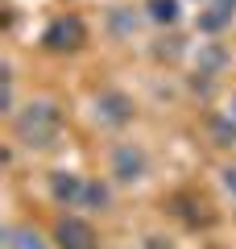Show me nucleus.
Listing matches in <instances>:
<instances>
[{
  "mask_svg": "<svg viewBox=\"0 0 236 249\" xmlns=\"http://www.w3.org/2000/svg\"><path fill=\"white\" fill-rule=\"evenodd\" d=\"M13 137L25 150H54L62 142V108L54 100H29L13 112Z\"/></svg>",
  "mask_w": 236,
  "mask_h": 249,
  "instance_id": "1",
  "label": "nucleus"
},
{
  "mask_svg": "<svg viewBox=\"0 0 236 249\" xmlns=\"http://www.w3.org/2000/svg\"><path fill=\"white\" fill-rule=\"evenodd\" d=\"M87 46V21L79 17V13H58V17L46 21L42 29V50L50 54H75Z\"/></svg>",
  "mask_w": 236,
  "mask_h": 249,
  "instance_id": "3",
  "label": "nucleus"
},
{
  "mask_svg": "<svg viewBox=\"0 0 236 249\" xmlns=\"http://www.w3.org/2000/svg\"><path fill=\"white\" fill-rule=\"evenodd\" d=\"M207 133H211V142H216V145H224V150H228V145H236V121L228 112H216L207 121Z\"/></svg>",
  "mask_w": 236,
  "mask_h": 249,
  "instance_id": "12",
  "label": "nucleus"
},
{
  "mask_svg": "<svg viewBox=\"0 0 236 249\" xmlns=\"http://www.w3.org/2000/svg\"><path fill=\"white\" fill-rule=\"evenodd\" d=\"M219 9H228V13H236V0H216Z\"/></svg>",
  "mask_w": 236,
  "mask_h": 249,
  "instance_id": "15",
  "label": "nucleus"
},
{
  "mask_svg": "<svg viewBox=\"0 0 236 249\" xmlns=\"http://www.w3.org/2000/svg\"><path fill=\"white\" fill-rule=\"evenodd\" d=\"M9 249H50V245H46V237L34 224H13L9 229Z\"/></svg>",
  "mask_w": 236,
  "mask_h": 249,
  "instance_id": "11",
  "label": "nucleus"
},
{
  "mask_svg": "<svg viewBox=\"0 0 236 249\" xmlns=\"http://www.w3.org/2000/svg\"><path fill=\"white\" fill-rule=\"evenodd\" d=\"M224 112H228V116L236 121V91H232V100H228V108H224Z\"/></svg>",
  "mask_w": 236,
  "mask_h": 249,
  "instance_id": "14",
  "label": "nucleus"
},
{
  "mask_svg": "<svg viewBox=\"0 0 236 249\" xmlns=\"http://www.w3.org/2000/svg\"><path fill=\"white\" fill-rule=\"evenodd\" d=\"M91 116H96L104 129H124V124H133V116H137V104H133L129 91L104 88V91H96V100H91Z\"/></svg>",
  "mask_w": 236,
  "mask_h": 249,
  "instance_id": "4",
  "label": "nucleus"
},
{
  "mask_svg": "<svg viewBox=\"0 0 236 249\" xmlns=\"http://www.w3.org/2000/svg\"><path fill=\"white\" fill-rule=\"evenodd\" d=\"M219 183H224V191L232 196V204H236V162H228V166L219 170Z\"/></svg>",
  "mask_w": 236,
  "mask_h": 249,
  "instance_id": "13",
  "label": "nucleus"
},
{
  "mask_svg": "<svg viewBox=\"0 0 236 249\" xmlns=\"http://www.w3.org/2000/svg\"><path fill=\"white\" fill-rule=\"evenodd\" d=\"M141 9H145V21H153V25H162V29H174L178 21L186 17L183 0H145Z\"/></svg>",
  "mask_w": 236,
  "mask_h": 249,
  "instance_id": "9",
  "label": "nucleus"
},
{
  "mask_svg": "<svg viewBox=\"0 0 236 249\" xmlns=\"http://www.w3.org/2000/svg\"><path fill=\"white\" fill-rule=\"evenodd\" d=\"M145 175H149L145 150L133 145V142H120V145L112 150V178H116V183H141Z\"/></svg>",
  "mask_w": 236,
  "mask_h": 249,
  "instance_id": "5",
  "label": "nucleus"
},
{
  "mask_svg": "<svg viewBox=\"0 0 236 249\" xmlns=\"http://www.w3.org/2000/svg\"><path fill=\"white\" fill-rule=\"evenodd\" d=\"M232 17H236V13L219 9L216 0H203V9H199V17H195V25H199V34L216 37V34H224V29L232 25Z\"/></svg>",
  "mask_w": 236,
  "mask_h": 249,
  "instance_id": "10",
  "label": "nucleus"
},
{
  "mask_svg": "<svg viewBox=\"0 0 236 249\" xmlns=\"http://www.w3.org/2000/svg\"><path fill=\"white\" fill-rule=\"evenodd\" d=\"M228 67V50L219 42H199V50H195V75H207V79H216V75H224Z\"/></svg>",
  "mask_w": 236,
  "mask_h": 249,
  "instance_id": "8",
  "label": "nucleus"
},
{
  "mask_svg": "<svg viewBox=\"0 0 236 249\" xmlns=\"http://www.w3.org/2000/svg\"><path fill=\"white\" fill-rule=\"evenodd\" d=\"M54 241H58V249H100V237H96V229H91V220H83L79 212H67L58 220Z\"/></svg>",
  "mask_w": 236,
  "mask_h": 249,
  "instance_id": "6",
  "label": "nucleus"
},
{
  "mask_svg": "<svg viewBox=\"0 0 236 249\" xmlns=\"http://www.w3.org/2000/svg\"><path fill=\"white\" fill-rule=\"evenodd\" d=\"M141 17H145V9H133V4H116V9H108V34H112L116 42H129V37L141 29Z\"/></svg>",
  "mask_w": 236,
  "mask_h": 249,
  "instance_id": "7",
  "label": "nucleus"
},
{
  "mask_svg": "<svg viewBox=\"0 0 236 249\" xmlns=\"http://www.w3.org/2000/svg\"><path fill=\"white\" fill-rule=\"evenodd\" d=\"M50 199L58 208H70V212H100V208H108V199H112V191H108L100 178H87L79 175V170H54L50 175Z\"/></svg>",
  "mask_w": 236,
  "mask_h": 249,
  "instance_id": "2",
  "label": "nucleus"
}]
</instances>
